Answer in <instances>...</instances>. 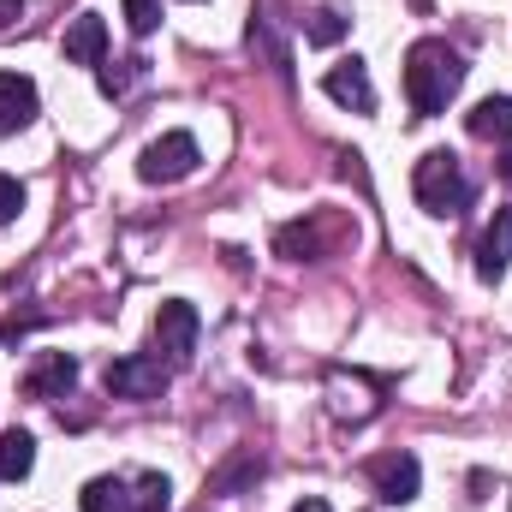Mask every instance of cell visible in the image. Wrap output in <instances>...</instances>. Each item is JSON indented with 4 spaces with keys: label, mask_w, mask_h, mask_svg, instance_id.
Instances as JSON below:
<instances>
[{
    "label": "cell",
    "mask_w": 512,
    "mask_h": 512,
    "mask_svg": "<svg viewBox=\"0 0 512 512\" xmlns=\"http://www.w3.org/2000/svg\"><path fill=\"white\" fill-rule=\"evenodd\" d=\"M465 72H471L465 54L447 48L441 36L411 42V54H405V102H411V114H417V120L447 114V102L465 90Z\"/></svg>",
    "instance_id": "obj_1"
},
{
    "label": "cell",
    "mask_w": 512,
    "mask_h": 512,
    "mask_svg": "<svg viewBox=\"0 0 512 512\" xmlns=\"http://www.w3.org/2000/svg\"><path fill=\"white\" fill-rule=\"evenodd\" d=\"M411 191H417V203H423L429 215H465L471 197H477V185L465 179V167H459L453 149H429V155L411 167Z\"/></svg>",
    "instance_id": "obj_2"
},
{
    "label": "cell",
    "mask_w": 512,
    "mask_h": 512,
    "mask_svg": "<svg viewBox=\"0 0 512 512\" xmlns=\"http://www.w3.org/2000/svg\"><path fill=\"white\" fill-rule=\"evenodd\" d=\"M197 161H203L197 137H191V131H167V137L143 143V155H137V179H143V185H179V179L197 173Z\"/></svg>",
    "instance_id": "obj_3"
},
{
    "label": "cell",
    "mask_w": 512,
    "mask_h": 512,
    "mask_svg": "<svg viewBox=\"0 0 512 512\" xmlns=\"http://www.w3.org/2000/svg\"><path fill=\"white\" fill-rule=\"evenodd\" d=\"M197 334H203V316H197L185 298H167V304L155 310V352H161L167 370H185V364L197 358Z\"/></svg>",
    "instance_id": "obj_4"
},
{
    "label": "cell",
    "mask_w": 512,
    "mask_h": 512,
    "mask_svg": "<svg viewBox=\"0 0 512 512\" xmlns=\"http://www.w3.org/2000/svg\"><path fill=\"white\" fill-rule=\"evenodd\" d=\"M167 382H173V370L161 358H149V352H131V358L108 364V393L114 399H161Z\"/></svg>",
    "instance_id": "obj_5"
},
{
    "label": "cell",
    "mask_w": 512,
    "mask_h": 512,
    "mask_svg": "<svg viewBox=\"0 0 512 512\" xmlns=\"http://www.w3.org/2000/svg\"><path fill=\"white\" fill-rule=\"evenodd\" d=\"M370 483H376V495L387 507H411L417 489H423V465H417V453H387V459L370 465Z\"/></svg>",
    "instance_id": "obj_6"
},
{
    "label": "cell",
    "mask_w": 512,
    "mask_h": 512,
    "mask_svg": "<svg viewBox=\"0 0 512 512\" xmlns=\"http://www.w3.org/2000/svg\"><path fill=\"white\" fill-rule=\"evenodd\" d=\"M322 90H328L340 108H352V114H376V84H370V66H364V60H340V66H328Z\"/></svg>",
    "instance_id": "obj_7"
},
{
    "label": "cell",
    "mask_w": 512,
    "mask_h": 512,
    "mask_svg": "<svg viewBox=\"0 0 512 512\" xmlns=\"http://www.w3.org/2000/svg\"><path fill=\"white\" fill-rule=\"evenodd\" d=\"M60 54H66L72 66H102V60H108V24H102L96 12H78V18L66 24V36H60Z\"/></svg>",
    "instance_id": "obj_8"
},
{
    "label": "cell",
    "mask_w": 512,
    "mask_h": 512,
    "mask_svg": "<svg viewBox=\"0 0 512 512\" xmlns=\"http://www.w3.org/2000/svg\"><path fill=\"white\" fill-rule=\"evenodd\" d=\"M72 387H78V364H72L66 352L36 358V364H30V376H24V393H30V399H66Z\"/></svg>",
    "instance_id": "obj_9"
},
{
    "label": "cell",
    "mask_w": 512,
    "mask_h": 512,
    "mask_svg": "<svg viewBox=\"0 0 512 512\" xmlns=\"http://www.w3.org/2000/svg\"><path fill=\"white\" fill-rule=\"evenodd\" d=\"M36 120V84L24 72H0V137L24 131Z\"/></svg>",
    "instance_id": "obj_10"
},
{
    "label": "cell",
    "mask_w": 512,
    "mask_h": 512,
    "mask_svg": "<svg viewBox=\"0 0 512 512\" xmlns=\"http://www.w3.org/2000/svg\"><path fill=\"white\" fill-rule=\"evenodd\" d=\"M507 262H512V209H495V221H489V233L477 245V274L495 286L507 274Z\"/></svg>",
    "instance_id": "obj_11"
},
{
    "label": "cell",
    "mask_w": 512,
    "mask_h": 512,
    "mask_svg": "<svg viewBox=\"0 0 512 512\" xmlns=\"http://www.w3.org/2000/svg\"><path fill=\"white\" fill-rule=\"evenodd\" d=\"M465 126H471V137H483V143H512V96H483L465 114Z\"/></svg>",
    "instance_id": "obj_12"
},
{
    "label": "cell",
    "mask_w": 512,
    "mask_h": 512,
    "mask_svg": "<svg viewBox=\"0 0 512 512\" xmlns=\"http://www.w3.org/2000/svg\"><path fill=\"white\" fill-rule=\"evenodd\" d=\"M78 512H131V483L126 477H96V483H84Z\"/></svg>",
    "instance_id": "obj_13"
},
{
    "label": "cell",
    "mask_w": 512,
    "mask_h": 512,
    "mask_svg": "<svg viewBox=\"0 0 512 512\" xmlns=\"http://www.w3.org/2000/svg\"><path fill=\"white\" fill-rule=\"evenodd\" d=\"M30 465H36V435L30 429H6L0 435V477H30Z\"/></svg>",
    "instance_id": "obj_14"
},
{
    "label": "cell",
    "mask_w": 512,
    "mask_h": 512,
    "mask_svg": "<svg viewBox=\"0 0 512 512\" xmlns=\"http://www.w3.org/2000/svg\"><path fill=\"white\" fill-rule=\"evenodd\" d=\"M346 30H352V18H346L340 6H316V12L304 18V42H316V48H334Z\"/></svg>",
    "instance_id": "obj_15"
},
{
    "label": "cell",
    "mask_w": 512,
    "mask_h": 512,
    "mask_svg": "<svg viewBox=\"0 0 512 512\" xmlns=\"http://www.w3.org/2000/svg\"><path fill=\"white\" fill-rule=\"evenodd\" d=\"M167 507H173V483L161 471H143L131 483V512H167Z\"/></svg>",
    "instance_id": "obj_16"
},
{
    "label": "cell",
    "mask_w": 512,
    "mask_h": 512,
    "mask_svg": "<svg viewBox=\"0 0 512 512\" xmlns=\"http://www.w3.org/2000/svg\"><path fill=\"white\" fill-rule=\"evenodd\" d=\"M274 245H280V256H292V262H310V256H322V233L298 221V227H280Z\"/></svg>",
    "instance_id": "obj_17"
},
{
    "label": "cell",
    "mask_w": 512,
    "mask_h": 512,
    "mask_svg": "<svg viewBox=\"0 0 512 512\" xmlns=\"http://www.w3.org/2000/svg\"><path fill=\"white\" fill-rule=\"evenodd\" d=\"M96 78H102V96H126L131 84L143 78V60H137V54H131V60H114V66L102 60V66H96Z\"/></svg>",
    "instance_id": "obj_18"
},
{
    "label": "cell",
    "mask_w": 512,
    "mask_h": 512,
    "mask_svg": "<svg viewBox=\"0 0 512 512\" xmlns=\"http://www.w3.org/2000/svg\"><path fill=\"white\" fill-rule=\"evenodd\" d=\"M256 477H262V459L245 453V459H233L227 471H215V477H209V489H215V495H233V489H245V483H256Z\"/></svg>",
    "instance_id": "obj_19"
},
{
    "label": "cell",
    "mask_w": 512,
    "mask_h": 512,
    "mask_svg": "<svg viewBox=\"0 0 512 512\" xmlns=\"http://www.w3.org/2000/svg\"><path fill=\"white\" fill-rule=\"evenodd\" d=\"M126 24H131V36H149L161 24V0H126Z\"/></svg>",
    "instance_id": "obj_20"
},
{
    "label": "cell",
    "mask_w": 512,
    "mask_h": 512,
    "mask_svg": "<svg viewBox=\"0 0 512 512\" xmlns=\"http://www.w3.org/2000/svg\"><path fill=\"white\" fill-rule=\"evenodd\" d=\"M18 209H24V185H18L12 173H0V227L18 221Z\"/></svg>",
    "instance_id": "obj_21"
},
{
    "label": "cell",
    "mask_w": 512,
    "mask_h": 512,
    "mask_svg": "<svg viewBox=\"0 0 512 512\" xmlns=\"http://www.w3.org/2000/svg\"><path fill=\"white\" fill-rule=\"evenodd\" d=\"M18 18H24V0H0V36H6Z\"/></svg>",
    "instance_id": "obj_22"
},
{
    "label": "cell",
    "mask_w": 512,
    "mask_h": 512,
    "mask_svg": "<svg viewBox=\"0 0 512 512\" xmlns=\"http://www.w3.org/2000/svg\"><path fill=\"white\" fill-rule=\"evenodd\" d=\"M495 173H501V179H507V185H512V143H507V155L495 161Z\"/></svg>",
    "instance_id": "obj_23"
},
{
    "label": "cell",
    "mask_w": 512,
    "mask_h": 512,
    "mask_svg": "<svg viewBox=\"0 0 512 512\" xmlns=\"http://www.w3.org/2000/svg\"><path fill=\"white\" fill-rule=\"evenodd\" d=\"M292 512H334V507H328V501H316V495H310V501H298V507H292Z\"/></svg>",
    "instance_id": "obj_24"
},
{
    "label": "cell",
    "mask_w": 512,
    "mask_h": 512,
    "mask_svg": "<svg viewBox=\"0 0 512 512\" xmlns=\"http://www.w3.org/2000/svg\"><path fill=\"white\" fill-rule=\"evenodd\" d=\"M197 512H209V507H197Z\"/></svg>",
    "instance_id": "obj_25"
},
{
    "label": "cell",
    "mask_w": 512,
    "mask_h": 512,
    "mask_svg": "<svg viewBox=\"0 0 512 512\" xmlns=\"http://www.w3.org/2000/svg\"><path fill=\"white\" fill-rule=\"evenodd\" d=\"M507 512H512V507H507Z\"/></svg>",
    "instance_id": "obj_26"
}]
</instances>
